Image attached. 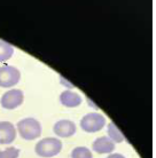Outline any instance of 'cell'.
Returning a JSON list of instances; mask_svg holds the SVG:
<instances>
[{
	"mask_svg": "<svg viewBox=\"0 0 156 158\" xmlns=\"http://www.w3.org/2000/svg\"><path fill=\"white\" fill-rule=\"evenodd\" d=\"M62 150V142L55 138H45L38 141L35 147L36 154L40 157L51 158L60 154Z\"/></svg>",
	"mask_w": 156,
	"mask_h": 158,
	"instance_id": "cell-1",
	"label": "cell"
},
{
	"mask_svg": "<svg viewBox=\"0 0 156 158\" xmlns=\"http://www.w3.org/2000/svg\"><path fill=\"white\" fill-rule=\"evenodd\" d=\"M20 150L15 147H9L5 150L0 151V158H19Z\"/></svg>",
	"mask_w": 156,
	"mask_h": 158,
	"instance_id": "cell-13",
	"label": "cell"
},
{
	"mask_svg": "<svg viewBox=\"0 0 156 158\" xmlns=\"http://www.w3.org/2000/svg\"><path fill=\"white\" fill-rule=\"evenodd\" d=\"M21 79V72L13 65L0 67V87L9 88L19 84Z\"/></svg>",
	"mask_w": 156,
	"mask_h": 158,
	"instance_id": "cell-4",
	"label": "cell"
},
{
	"mask_svg": "<svg viewBox=\"0 0 156 158\" xmlns=\"http://www.w3.org/2000/svg\"><path fill=\"white\" fill-rule=\"evenodd\" d=\"M71 158H93L92 151L86 147H77L71 151Z\"/></svg>",
	"mask_w": 156,
	"mask_h": 158,
	"instance_id": "cell-12",
	"label": "cell"
},
{
	"mask_svg": "<svg viewBox=\"0 0 156 158\" xmlns=\"http://www.w3.org/2000/svg\"><path fill=\"white\" fill-rule=\"evenodd\" d=\"M107 158H125V157L120 154H110Z\"/></svg>",
	"mask_w": 156,
	"mask_h": 158,
	"instance_id": "cell-14",
	"label": "cell"
},
{
	"mask_svg": "<svg viewBox=\"0 0 156 158\" xmlns=\"http://www.w3.org/2000/svg\"><path fill=\"white\" fill-rule=\"evenodd\" d=\"M14 54V47L8 43L0 40V62H6Z\"/></svg>",
	"mask_w": 156,
	"mask_h": 158,
	"instance_id": "cell-11",
	"label": "cell"
},
{
	"mask_svg": "<svg viewBox=\"0 0 156 158\" xmlns=\"http://www.w3.org/2000/svg\"><path fill=\"white\" fill-rule=\"evenodd\" d=\"M106 125V118L103 115L98 112H91L82 118L80 120V127L86 133H95L102 130Z\"/></svg>",
	"mask_w": 156,
	"mask_h": 158,
	"instance_id": "cell-3",
	"label": "cell"
},
{
	"mask_svg": "<svg viewBox=\"0 0 156 158\" xmlns=\"http://www.w3.org/2000/svg\"><path fill=\"white\" fill-rule=\"evenodd\" d=\"M61 104L67 108H76L82 104V96L78 93L71 91H64L60 95Z\"/></svg>",
	"mask_w": 156,
	"mask_h": 158,
	"instance_id": "cell-9",
	"label": "cell"
},
{
	"mask_svg": "<svg viewBox=\"0 0 156 158\" xmlns=\"http://www.w3.org/2000/svg\"><path fill=\"white\" fill-rule=\"evenodd\" d=\"M92 149L98 154H110L115 150V143L108 136H100L93 142Z\"/></svg>",
	"mask_w": 156,
	"mask_h": 158,
	"instance_id": "cell-8",
	"label": "cell"
},
{
	"mask_svg": "<svg viewBox=\"0 0 156 158\" xmlns=\"http://www.w3.org/2000/svg\"><path fill=\"white\" fill-rule=\"evenodd\" d=\"M107 133H108V138L110 139L114 143L115 142L120 143L125 140L123 133L117 128V126L114 124V123H109L108 124V127H107Z\"/></svg>",
	"mask_w": 156,
	"mask_h": 158,
	"instance_id": "cell-10",
	"label": "cell"
},
{
	"mask_svg": "<svg viewBox=\"0 0 156 158\" xmlns=\"http://www.w3.org/2000/svg\"><path fill=\"white\" fill-rule=\"evenodd\" d=\"M17 131L24 140L32 141L41 135L40 123L35 118H24L17 123Z\"/></svg>",
	"mask_w": 156,
	"mask_h": 158,
	"instance_id": "cell-2",
	"label": "cell"
},
{
	"mask_svg": "<svg viewBox=\"0 0 156 158\" xmlns=\"http://www.w3.org/2000/svg\"><path fill=\"white\" fill-rule=\"evenodd\" d=\"M53 131L60 138H70L76 133V125L71 120L62 119V120H59L57 123H55Z\"/></svg>",
	"mask_w": 156,
	"mask_h": 158,
	"instance_id": "cell-6",
	"label": "cell"
},
{
	"mask_svg": "<svg viewBox=\"0 0 156 158\" xmlns=\"http://www.w3.org/2000/svg\"><path fill=\"white\" fill-rule=\"evenodd\" d=\"M16 138V130L9 122L0 123V144H9Z\"/></svg>",
	"mask_w": 156,
	"mask_h": 158,
	"instance_id": "cell-7",
	"label": "cell"
},
{
	"mask_svg": "<svg viewBox=\"0 0 156 158\" xmlns=\"http://www.w3.org/2000/svg\"><path fill=\"white\" fill-rule=\"evenodd\" d=\"M23 99L24 95L21 89H9L1 96L0 104L5 109L12 110V109H16L17 107H20L23 102Z\"/></svg>",
	"mask_w": 156,
	"mask_h": 158,
	"instance_id": "cell-5",
	"label": "cell"
}]
</instances>
